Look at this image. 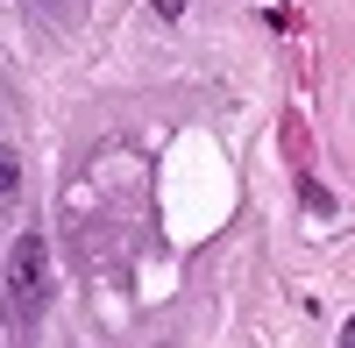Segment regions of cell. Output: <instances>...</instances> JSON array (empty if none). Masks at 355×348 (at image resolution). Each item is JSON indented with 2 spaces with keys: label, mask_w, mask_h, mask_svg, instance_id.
<instances>
[{
  "label": "cell",
  "mask_w": 355,
  "mask_h": 348,
  "mask_svg": "<svg viewBox=\"0 0 355 348\" xmlns=\"http://www.w3.org/2000/svg\"><path fill=\"white\" fill-rule=\"evenodd\" d=\"M8 306H15V320H43V306H50V242L36 227L15 235L8 249Z\"/></svg>",
  "instance_id": "6da1fadb"
},
{
  "label": "cell",
  "mask_w": 355,
  "mask_h": 348,
  "mask_svg": "<svg viewBox=\"0 0 355 348\" xmlns=\"http://www.w3.org/2000/svg\"><path fill=\"white\" fill-rule=\"evenodd\" d=\"M150 8H157V15H185V0H150Z\"/></svg>",
  "instance_id": "3957f363"
},
{
  "label": "cell",
  "mask_w": 355,
  "mask_h": 348,
  "mask_svg": "<svg viewBox=\"0 0 355 348\" xmlns=\"http://www.w3.org/2000/svg\"><path fill=\"white\" fill-rule=\"evenodd\" d=\"M21 199V164H15V150H0V207H15Z\"/></svg>",
  "instance_id": "7a4b0ae2"
},
{
  "label": "cell",
  "mask_w": 355,
  "mask_h": 348,
  "mask_svg": "<svg viewBox=\"0 0 355 348\" xmlns=\"http://www.w3.org/2000/svg\"><path fill=\"white\" fill-rule=\"evenodd\" d=\"M341 348H355V320H348V327H341Z\"/></svg>",
  "instance_id": "277c9868"
}]
</instances>
